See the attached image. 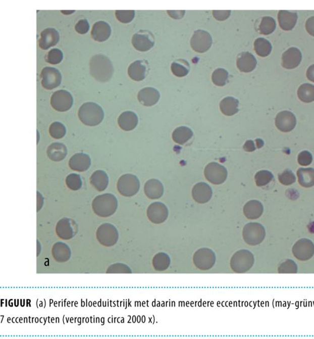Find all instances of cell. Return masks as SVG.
Instances as JSON below:
<instances>
[{
  "instance_id": "cell-1",
  "label": "cell",
  "mask_w": 314,
  "mask_h": 339,
  "mask_svg": "<svg viewBox=\"0 0 314 339\" xmlns=\"http://www.w3.org/2000/svg\"><path fill=\"white\" fill-rule=\"evenodd\" d=\"M90 72L96 81L105 82L110 80L114 67L110 59L102 54H96L90 61Z\"/></svg>"
},
{
  "instance_id": "cell-2",
  "label": "cell",
  "mask_w": 314,
  "mask_h": 339,
  "mask_svg": "<svg viewBox=\"0 0 314 339\" xmlns=\"http://www.w3.org/2000/svg\"><path fill=\"white\" fill-rule=\"evenodd\" d=\"M78 116L82 123L88 126H96L104 119V112L99 105L93 102L85 103L80 107Z\"/></svg>"
},
{
  "instance_id": "cell-3",
  "label": "cell",
  "mask_w": 314,
  "mask_h": 339,
  "mask_svg": "<svg viewBox=\"0 0 314 339\" xmlns=\"http://www.w3.org/2000/svg\"><path fill=\"white\" fill-rule=\"evenodd\" d=\"M118 207L116 197L111 193L97 196L93 202V209L97 215L109 216L113 215Z\"/></svg>"
},
{
  "instance_id": "cell-4",
  "label": "cell",
  "mask_w": 314,
  "mask_h": 339,
  "mask_svg": "<svg viewBox=\"0 0 314 339\" xmlns=\"http://www.w3.org/2000/svg\"><path fill=\"white\" fill-rule=\"evenodd\" d=\"M117 188L122 196L126 197L135 196L139 191L140 182L135 175L125 174L119 178Z\"/></svg>"
},
{
  "instance_id": "cell-5",
  "label": "cell",
  "mask_w": 314,
  "mask_h": 339,
  "mask_svg": "<svg viewBox=\"0 0 314 339\" xmlns=\"http://www.w3.org/2000/svg\"><path fill=\"white\" fill-rule=\"evenodd\" d=\"M204 176L207 181L214 184H221L226 180L228 172L226 168L217 162H211L204 169Z\"/></svg>"
},
{
  "instance_id": "cell-6",
  "label": "cell",
  "mask_w": 314,
  "mask_h": 339,
  "mask_svg": "<svg viewBox=\"0 0 314 339\" xmlns=\"http://www.w3.org/2000/svg\"><path fill=\"white\" fill-rule=\"evenodd\" d=\"M73 104V96L67 90H57L51 96V105L54 110L60 112H65L69 110L72 107Z\"/></svg>"
},
{
  "instance_id": "cell-7",
  "label": "cell",
  "mask_w": 314,
  "mask_h": 339,
  "mask_svg": "<svg viewBox=\"0 0 314 339\" xmlns=\"http://www.w3.org/2000/svg\"><path fill=\"white\" fill-rule=\"evenodd\" d=\"M190 44L195 52L204 53L210 49L213 44V38L206 31L198 30L194 32Z\"/></svg>"
},
{
  "instance_id": "cell-8",
  "label": "cell",
  "mask_w": 314,
  "mask_h": 339,
  "mask_svg": "<svg viewBox=\"0 0 314 339\" xmlns=\"http://www.w3.org/2000/svg\"><path fill=\"white\" fill-rule=\"evenodd\" d=\"M42 87L45 89L53 90L58 87L61 84L62 75L57 68L45 67L41 73Z\"/></svg>"
},
{
  "instance_id": "cell-9",
  "label": "cell",
  "mask_w": 314,
  "mask_h": 339,
  "mask_svg": "<svg viewBox=\"0 0 314 339\" xmlns=\"http://www.w3.org/2000/svg\"><path fill=\"white\" fill-rule=\"evenodd\" d=\"M132 44L136 50L145 52L152 49L155 44V38L150 31L141 30L133 35Z\"/></svg>"
},
{
  "instance_id": "cell-10",
  "label": "cell",
  "mask_w": 314,
  "mask_h": 339,
  "mask_svg": "<svg viewBox=\"0 0 314 339\" xmlns=\"http://www.w3.org/2000/svg\"><path fill=\"white\" fill-rule=\"evenodd\" d=\"M275 123L277 128L283 132H289L295 129L296 117L292 112L283 111L276 116Z\"/></svg>"
},
{
  "instance_id": "cell-11",
  "label": "cell",
  "mask_w": 314,
  "mask_h": 339,
  "mask_svg": "<svg viewBox=\"0 0 314 339\" xmlns=\"http://www.w3.org/2000/svg\"><path fill=\"white\" fill-rule=\"evenodd\" d=\"M168 211L166 206L161 202L150 205L147 210V216L153 223L160 224L166 220Z\"/></svg>"
},
{
  "instance_id": "cell-12",
  "label": "cell",
  "mask_w": 314,
  "mask_h": 339,
  "mask_svg": "<svg viewBox=\"0 0 314 339\" xmlns=\"http://www.w3.org/2000/svg\"><path fill=\"white\" fill-rule=\"evenodd\" d=\"M60 40V35L58 31L53 28L44 29L41 33L39 39V46L42 50H47L54 46Z\"/></svg>"
},
{
  "instance_id": "cell-13",
  "label": "cell",
  "mask_w": 314,
  "mask_h": 339,
  "mask_svg": "<svg viewBox=\"0 0 314 339\" xmlns=\"http://www.w3.org/2000/svg\"><path fill=\"white\" fill-rule=\"evenodd\" d=\"M302 59L301 51L296 47H290L282 55V66L293 69L298 66Z\"/></svg>"
},
{
  "instance_id": "cell-14",
  "label": "cell",
  "mask_w": 314,
  "mask_h": 339,
  "mask_svg": "<svg viewBox=\"0 0 314 339\" xmlns=\"http://www.w3.org/2000/svg\"><path fill=\"white\" fill-rule=\"evenodd\" d=\"M161 94L153 87H145L139 91L138 99L140 103L145 107H152L159 102Z\"/></svg>"
},
{
  "instance_id": "cell-15",
  "label": "cell",
  "mask_w": 314,
  "mask_h": 339,
  "mask_svg": "<svg viewBox=\"0 0 314 339\" xmlns=\"http://www.w3.org/2000/svg\"><path fill=\"white\" fill-rule=\"evenodd\" d=\"M91 159L89 156L84 153L76 154L71 157L69 166L71 169L77 172H83L89 169Z\"/></svg>"
},
{
  "instance_id": "cell-16",
  "label": "cell",
  "mask_w": 314,
  "mask_h": 339,
  "mask_svg": "<svg viewBox=\"0 0 314 339\" xmlns=\"http://www.w3.org/2000/svg\"><path fill=\"white\" fill-rule=\"evenodd\" d=\"M212 188L207 183H199L193 188V198L198 203H206L212 198Z\"/></svg>"
},
{
  "instance_id": "cell-17",
  "label": "cell",
  "mask_w": 314,
  "mask_h": 339,
  "mask_svg": "<svg viewBox=\"0 0 314 339\" xmlns=\"http://www.w3.org/2000/svg\"><path fill=\"white\" fill-rule=\"evenodd\" d=\"M265 229L258 223H250L245 226L243 231L245 240L249 241H259L264 238Z\"/></svg>"
},
{
  "instance_id": "cell-18",
  "label": "cell",
  "mask_w": 314,
  "mask_h": 339,
  "mask_svg": "<svg viewBox=\"0 0 314 339\" xmlns=\"http://www.w3.org/2000/svg\"><path fill=\"white\" fill-rule=\"evenodd\" d=\"M236 64L241 72L249 73L255 69L257 62L253 54L249 52H244L238 56Z\"/></svg>"
},
{
  "instance_id": "cell-19",
  "label": "cell",
  "mask_w": 314,
  "mask_h": 339,
  "mask_svg": "<svg viewBox=\"0 0 314 339\" xmlns=\"http://www.w3.org/2000/svg\"><path fill=\"white\" fill-rule=\"evenodd\" d=\"M111 34V28L107 22L98 21L93 25L92 32V38L98 42H103L109 39Z\"/></svg>"
},
{
  "instance_id": "cell-20",
  "label": "cell",
  "mask_w": 314,
  "mask_h": 339,
  "mask_svg": "<svg viewBox=\"0 0 314 339\" xmlns=\"http://www.w3.org/2000/svg\"><path fill=\"white\" fill-rule=\"evenodd\" d=\"M138 124V116L132 112H124L118 118V124L123 130L130 131L135 129Z\"/></svg>"
},
{
  "instance_id": "cell-21",
  "label": "cell",
  "mask_w": 314,
  "mask_h": 339,
  "mask_svg": "<svg viewBox=\"0 0 314 339\" xmlns=\"http://www.w3.org/2000/svg\"><path fill=\"white\" fill-rule=\"evenodd\" d=\"M297 20L298 15L295 13L284 10L279 11L278 14L279 25L284 30H292L295 26Z\"/></svg>"
},
{
  "instance_id": "cell-22",
  "label": "cell",
  "mask_w": 314,
  "mask_h": 339,
  "mask_svg": "<svg viewBox=\"0 0 314 339\" xmlns=\"http://www.w3.org/2000/svg\"><path fill=\"white\" fill-rule=\"evenodd\" d=\"M144 192L148 198L157 199L161 198L164 195V187L161 181L152 179L145 184Z\"/></svg>"
},
{
  "instance_id": "cell-23",
  "label": "cell",
  "mask_w": 314,
  "mask_h": 339,
  "mask_svg": "<svg viewBox=\"0 0 314 339\" xmlns=\"http://www.w3.org/2000/svg\"><path fill=\"white\" fill-rule=\"evenodd\" d=\"M147 68L145 63L142 61H136L130 64L128 73L131 79L135 81H141L146 76Z\"/></svg>"
},
{
  "instance_id": "cell-24",
  "label": "cell",
  "mask_w": 314,
  "mask_h": 339,
  "mask_svg": "<svg viewBox=\"0 0 314 339\" xmlns=\"http://www.w3.org/2000/svg\"><path fill=\"white\" fill-rule=\"evenodd\" d=\"M47 153L50 160L59 162L64 160L67 156V148L64 144L54 143L48 147Z\"/></svg>"
},
{
  "instance_id": "cell-25",
  "label": "cell",
  "mask_w": 314,
  "mask_h": 339,
  "mask_svg": "<svg viewBox=\"0 0 314 339\" xmlns=\"http://www.w3.org/2000/svg\"><path fill=\"white\" fill-rule=\"evenodd\" d=\"M90 183L98 191H103L109 184V178L102 170H97L91 176Z\"/></svg>"
},
{
  "instance_id": "cell-26",
  "label": "cell",
  "mask_w": 314,
  "mask_h": 339,
  "mask_svg": "<svg viewBox=\"0 0 314 339\" xmlns=\"http://www.w3.org/2000/svg\"><path fill=\"white\" fill-rule=\"evenodd\" d=\"M239 101L238 100L228 96L222 100L220 104L221 112L225 116H231L238 112Z\"/></svg>"
},
{
  "instance_id": "cell-27",
  "label": "cell",
  "mask_w": 314,
  "mask_h": 339,
  "mask_svg": "<svg viewBox=\"0 0 314 339\" xmlns=\"http://www.w3.org/2000/svg\"><path fill=\"white\" fill-rule=\"evenodd\" d=\"M297 176L301 186L311 187L314 186V169L312 168H301L297 171Z\"/></svg>"
},
{
  "instance_id": "cell-28",
  "label": "cell",
  "mask_w": 314,
  "mask_h": 339,
  "mask_svg": "<svg viewBox=\"0 0 314 339\" xmlns=\"http://www.w3.org/2000/svg\"><path fill=\"white\" fill-rule=\"evenodd\" d=\"M264 211V207L260 202L257 201H251L247 202L244 208V213L247 218L251 219L259 217Z\"/></svg>"
},
{
  "instance_id": "cell-29",
  "label": "cell",
  "mask_w": 314,
  "mask_h": 339,
  "mask_svg": "<svg viewBox=\"0 0 314 339\" xmlns=\"http://www.w3.org/2000/svg\"><path fill=\"white\" fill-rule=\"evenodd\" d=\"M193 133L189 128L184 126L177 128L173 132L172 137L176 143L184 144L192 138Z\"/></svg>"
},
{
  "instance_id": "cell-30",
  "label": "cell",
  "mask_w": 314,
  "mask_h": 339,
  "mask_svg": "<svg viewBox=\"0 0 314 339\" xmlns=\"http://www.w3.org/2000/svg\"><path fill=\"white\" fill-rule=\"evenodd\" d=\"M298 98L305 103L314 101V85L305 83L299 86L298 90Z\"/></svg>"
},
{
  "instance_id": "cell-31",
  "label": "cell",
  "mask_w": 314,
  "mask_h": 339,
  "mask_svg": "<svg viewBox=\"0 0 314 339\" xmlns=\"http://www.w3.org/2000/svg\"><path fill=\"white\" fill-rule=\"evenodd\" d=\"M189 70L190 65L185 60L179 59L171 64V71L173 75L180 78L187 75Z\"/></svg>"
},
{
  "instance_id": "cell-32",
  "label": "cell",
  "mask_w": 314,
  "mask_h": 339,
  "mask_svg": "<svg viewBox=\"0 0 314 339\" xmlns=\"http://www.w3.org/2000/svg\"><path fill=\"white\" fill-rule=\"evenodd\" d=\"M254 49L259 56L265 58L270 55L272 50V46H271L270 42L267 39L259 38L256 39L254 42Z\"/></svg>"
},
{
  "instance_id": "cell-33",
  "label": "cell",
  "mask_w": 314,
  "mask_h": 339,
  "mask_svg": "<svg viewBox=\"0 0 314 339\" xmlns=\"http://www.w3.org/2000/svg\"><path fill=\"white\" fill-rule=\"evenodd\" d=\"M276 27V24L275 19L271 17H264L261 20L260 25H259V33L262 35H270L275 30Z\"/></svg>"
},
{
  "instance_id": "cell-34",
  "label": "cell",
  "mask_w": 314,
  "mask_h": 339,
  "mask_svg": "<svg viewBox=\"0 0 314 339\" xmlns=\"http://www.w3.org/2000/svg\"><path fill=\"white\" fill-rule=\"evenodd\" d=\"M228 79V73L224 68H218L213 73V83L218 86H224L227 84Z\"/></svg>"
},
{
  "instance_id": "cell-35",
  "label": "cell",
  "mask_w": 314,
  "mask_h": 339,
  "mask_svg": "<svg viewBox=\"0 0 314 339\" xmlns=\"http://www.w3.org/2000/svg\"><path fill=\"white\" fill-rule=\"evenodd\" d=\"M274 176L273 173L268 170L259 171L256 173L255 176V180L256 186H264L270 183Z\"/></svg>"
},
{
  "instance_id": "cell-36",
  "label": "cell",
  "mask_w": 314,
  "mask_h": 339,
  "mask_svg": "<svg viewBox=\"0 0 314 339\" xmlns=\"http://www.w3.org/2000/svg\"><path fill=\"white\" fill-rule=\"evenodd\" d=\"M66 128L65 125L59 122H54L49 127V133L53 138L61 139L64 138L66 135Z\"/></svg>"
},
{
  "instance_id": "cell-37",
  "label": "cell",
  "mask_w": 314,
  "mask_h": 339,
  "mask_svg": "<svg viewBox=\"0 0 314 339\" xmlns=\"http://www.w3.org/2000/svg\"><path fill=\"white\" fill-rule=\"evenodd\" d=\"M66 184L69 189L73 190H78L82 187V180L80 175L76 173H71L66 178Z\"/></svg>"
},
{
  "instance_id": "cell-38",
  "label": "cell",
  "mask_w": 314,
  "mask_h": 339,
  "mask_svg": "<svg viewBox=\"0 0 314 339\" xmlns=\"http://www.w3.org/2000/svg\"><path fill=\"white\" fill-rule=\"evenodd\" d=\"M135 16L134 10H117L116 16L117 19L124 24H128L133 21Z\"/></svg>"
},
{
  "instance_id": "cell-39",
  "label": "cell",
  "mask_w": 314,
  "mask_h": 339,
  "mask_svg": "<svg viewBox=\"0 0 314 339\" xmlns=\"http://www.w3.org/2000/svg\"><path fill=\"white\" fill-rule=\"evenodd\" d=\"M57 232L60 236L63 237H68L71 235V228L69 220L67 219H62L60 221L57 226Z\"/></svg>"
},
{
  "instance_id": "cell-40",
  "label": "cell",
  "mask_w": 314,
  "mask_h": 339,
  "mask_svg": "<svg viewBox=\"0 0 314 339\" xmlns=\"http://www.w3.org/2000/svg\"><path fill=\"white\" fill-rule=\"evenodd\" d=\"M63 58H64V54L62 51L54 48L47 53L46 61L50 64L56 65L60 64L62 61Z\"/></svg>"
},
{
  "instance_id": "cell-41",
  "label": "cell",
  "mask_w": 314,
  "mask_h": 339,
  "mask_svg": "<svg viewBox=\"0 0 314 339\" xmlns=\"http://www.w3.org/2000/svg\"><path fill=\"white\" fill-rule=\"evenodd\" d=\"M279 181L285 186H289L295 183L296 177L292 171L286 170L279 175Z\"/></svg>"
},
{
  "instance_id": "cell-42",
  "label": "cell",
  "mask_w": 314,
  "mask_h": 339,
  "mask_svg": "<svg viewBox=\"0 0 314 339\" xmlns=\"http://www.w3.org/2000/svg\"><path fill=\"white\" fill-rule=\"evenodd\" d=\"M298 163L302 166H307L312 162V156L307 151H304L299 154L298 157Z\"/></svg>"
},
{
  "instance_id": "cell-43",
  "label": "cell",
  "mask_w": 314,
  "mask_h": 339,
  "mask_svg": "<svg viewBox=\"0 0 314 339\" xmlns=\"http://www.w3.org/2000/svg\"><path fill=\"white\" fill-rule=\"evenodd\" d=\"M75 30L79 34L84 35L87 33L90 29L89 23L86 19L80 20L75 25Z\"/></svg>"
},
{
  "instance_id": "cell-44",
  "label": "cell",
  "mask_w": 314,
  "mask_h": 339,
  "mask_svg": "<svg viewBox=\"0 0 314 339\" xmlns=\"http://www.w3.org/2000/svg\"><path fill=\"white\" fill-rule=\"evenodd\" d=\"M231 11L230 10L225 11H213V14L214 18L218 21H223L229 18Z\"/></svg>"
},
{
  "instance_id": "cell-45",
  "label": "cell",
  "mask_w": 314,
  "mask_h": 339,
  "mask_svg": "<svg viewBox=\"0 0 314 339\" xmlns=\"http://www.w3.org/2000/svg\"><path fill=\"white\" fill-rule=\"evenodd\" d=\"M305 28L310 35L314 36V16L307 19L305 23Z\"/></svg>"
},
{
  "instance_id": "cell-46",
  "label": "cell",
  "mask_w": 314,
  "mask_h": 339,
  "mask_svg": "<svg viewBox=\"0 0 314 339\" xmlns=\"http://www.w3.org/2000/svg\"><path fill=\"white\" fill-rule=\"evenodd\" d=\"M185 11H168V13L171 18L176 19H181L185 15Z\"/></svg>"
},
{
  "instance_id": "cell-47",
  "label": "cell",
  "mask_w": 314,
  "mask_h": 339,
  "mask_svg": "<svg viewBox=\"0 0 314 339\" xmlns=\"http://www.w3.org/2000/svg\"><path fill=\"white\" fill-rule=\"evenodd\" d=\"M244 150L247 152H253L256 150L255 143L252 140H248L244 145Z\"/></svg>"
},
{
  "instance_id": "cell-48",
  "label": "cell",
  "mask_w": 314,
  "mask_h": 339,
  "mask_svg": "<svg viewBox=\"0 0 314 339\" xmlns=\"http://www.w3.org/2000/svg\"><path fill=\"white\" fill-rule=\"evenodd\" d=\"M306 75L309 80L314 82V64L311 65L307 70Z\"/></svg>"
},
{
  "instance_id": "cell-49",
  "label": "cell",
  "mask_w": 314,
  "mask_h": 339,
  "mask_svg": "<svg viewBox=\"0 0 314 339\" xmlns=\"http://www.w3.org/2000/svg\"><path fill=\"white\" fill-rule=\"evenodd\" d=\"M256 146H257L258 148H260L263 146H264V141H263L262 139H256Z\"/></svg>"
},
{
  "instance_id": "cell-50",
  "label": "cell",
  "mask_w": 314,
  "mask_h": 339,
  "mask_svg": "<svg viewBox=\"0 0 314 339\" xmlns=\"http://www.w3.org/2000/svg\"><path fill=\"white\" fill-rule=\"evenodd\" d=\"M62 12H63V13H64V14H71V13H74V11H62Z\"/></svg>"
}]
</instances>
